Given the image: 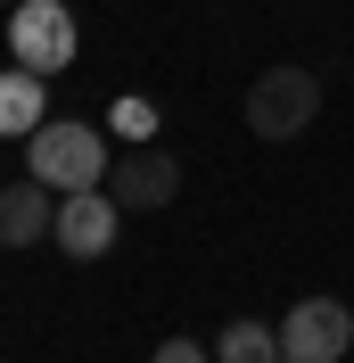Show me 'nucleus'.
<instances>
[{
  "label": "nucleus",
  "instance_id": "1",
  "mask_svg": "<svg viewBox=\"0 0 354 363\" xmlns=\"http://www.w3.org/2000/svg\"><path fill=\"white\" fill-rule=\"evenodd\" d=\"M108 140L91 133V124H42V133L25 140V174L50 182V190H99L108 182Z\"/></svg>",
  "mask_w": 354,
  "mask_h": 363
},
{
  "label": "nucleus",
  "instance_id": "2",
  "mask_svg": "<svg viewBox=\"0 0 354 363\" xmlns=\"http://www.w3.org/2000/svg\"><path fill=\"white\" fill-rule=\"evenodd\" d=\"M313 108H321V83L305 67H264L247 83V133L256 140H297L313 124Z\"/></svg>",
  "mask_w": 354,
  "mask_h": 363
},
{
  "label": "nucleus",
  "instance_id": "3",
  "mask_svg": "<svg viewBox=\"0 0 354 363\" xmlns=\"http://www.w3.org/2000/svg\"><path fill=\"white\" fill-rule=\"evenodd\" d=\"M8 50H17V67H33V74H67L74 67V9L67 0H17Z\"/></svg>",
  "mask_w": 354,
  "mask_h": 363
},
{
  "label": "nucleus",
  "instance_id": "4",
  "mask_svg": "<svg viewBox=\"0 0 354 363\" xmlns=\"http://www.w3.org/2000/svg\"><path fill=\"white\" fill-rule=\"evenodd\" d=\"M354 347V314L338 306V297H297L280 322V355L288 363H338Z\"/></svg>",
  "mask_w": 354,
  "mask_h": 363
},
{
  "label": "nucleus",
  "instance_id": "5",
  "mask_svg": "<svg viewBox=\"0 0 354 363\" xmlns=\"http://www.w3.org/2000/svg\"><path fill=\"white\" fill-rule=\"evenodd\" d=\"M115 231H124V206H115V190L99 182V190H67V199H58V231H50V240L91 264V256L115 248Z\"/></svg>",
  "mask_w": 354,
  "mask_h": 363
},
{
  "label": "nucleus",
  "instance_id": "6",
  "mask_svg": "<svg viewBox=\"0 0 354 363\" xmlns=\"http://www.w3.org/2000/svg\"><path fill=\"white\" fill-rule=\"evenodd\" d=\"M108 190H115V206H124V215H140V206H165L181 190V165L165 157V149H149V140H140V149H124V157L108 165Z\"/></svg>",
  "mask_w": 354,
  "mask_h": 363
},
{
  "label": "nucleus",
  "instance_id": "7",
  "mask_svg": "<svg viewBox=\"0 0 354 363\" xmlns=\"http://www.w3.org/2000/svg\"><path fill=\"white\" fill-rule=\"evenodd\" d=\"M58 231V190L50 182H8L0 190V248H33V240H50Z\"/></svg>",
  "mask_w": 354,
  "mask_h": 363
},
{
  "label": "nucleus",
  "instance_id": "8",
  "mask_svg": "<svg viewBox=\"0 0 354 363\" xmlns=\"http://www.w3.org/2000/svg\"><path fill=\"white\" fill-rule=\"evenodd\" d=\"M42 124H50V83L33 67H8V74H0V133H8V140H33Z\"/></svg>",
  "mask_w": 354,
  "mask_h": 363
},
{
  "label": "nucleus",
  "instance_id": "9",
  "mask_svg": "<svg viewBox=\"0 0 354 363\" xmlns=\"http://www.w3.org/2000/svg\"><path fill=\"white\" fill-rule=\"evenodd\" d=\"M215 363H280V330L272 322H231L215 339Z\"/></svg>",
  "mask_w": 354,
  "mask_h": 363
},
{
  "label": "nucleus",
  "instance_id": "10",
  "mask_svg": "<svg viewBox=\"0 0 354 363\" xmlns=\"http://www.w3.org/2000/svg\"><path fill=\"white\" fill-rule=\"evenodd\" d=\"M115 133H124V140H149L156 133V108H149V99H124V108H115Z\"/></svg>",
  "mask_w": 354,
  "mask_h": 363
},
{
  "label": "nucleus",
  "instance_id": "11",
  "mask_svg": "<svg viewBox=\"0 0 354 363\" xmlns=\"http://www.w3.org/2000/svg\"><path fill=\"white\" fill-rule=\"evenodd\" d=\"M156 363H215V347H198V339H165V347H156Z\"/></svg>",
  "mask_w": 354,
  "mask_h": 363
},
{
  "label": "nucleus",
  "instance_id": "12",
  "mask_svg": "<svg viewBox=\"0 0 354 363\" xmlns=\"http://www.w3.org/2000/svg\"><path fill=\"white\" fill-rule=\"evenodd\" d=\"M8 9H17V0H8Z\"/></svg>",
  "mask_w": 354,
  "mask_h": 363
}]
</instances>
